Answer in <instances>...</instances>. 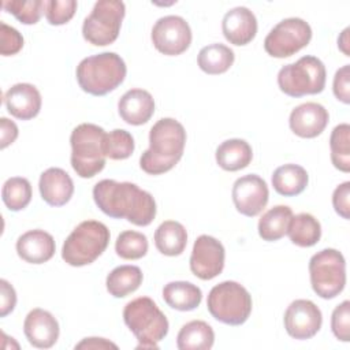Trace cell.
<instances>
[{"label":"cell","mask_w":350,"mask_h":350,"mask_svg":"<svg viewBox=\"0 0 350 350\" xmlns=\"http://www.w3.org/2000/svg\"><path fill=\"white\" fill-rule=\"evenodd\" d=\"M287 234L294 245L299 247H310L321 238V224L310 213H298L291 217Z\"/></svg>","instance_id":"obj_30"},{"label":"cell","mask_w":350,"mask_h":350,"mask_svg":"<svg viewBox=\"0 0 350 350\" xmlns=\"http://www.w3.org/2000/svg\"><path fill=\"white\" fill-rule=\"evenodd\" d=\"M75 349H118V346L104 338H85L75 345Z\"/></svg>","instance_id":"obj_44"},{"label":"cell","mask_w":350,"mask_h":350,"mask_svg":"<svg viewBox=\"0 0 350 350\" xmlns=\"http://www.w3.org/2000/svg\"><path fill=\"white\" fill-rule=\"evenodd\" d=\"M150 38L160 53L178 56L189 49L193 36L189 23L182 16L167 15L153 25Z\"/></svg>","instance_id":"obj_12"},{"label":"cell","mask_w":350,"mask_h":350,"mask_svg":"<svg viewBox=\"0 0 350 350\" xmlns=\"http://www.w3.org/2000/svg\"><path fill=\"white\" fill-rule=\"evenodd\" d=\"M31 196V185L26 178L22 176L8 178L1 189L3 202L12 212L25 209L30 204Z\"/></svg>","instance_id":"obj_32"},{"label":"cell","mask_w":350,"mask_h":350,"mask_svg":"<svg viewBox=\"0 0 350 350\" xmlns=\"http://www.w3.org/2000/svg\"><path fill=\"white\" fill-rule=\"evenodd\" d=\"M156 249L170 257L179 256L187 245V232L182 223L175 220L163 221L154 231Z\"/></svg>","instance_id":"obj_26"},{"label":"cell","mask_w":350,"mask_h":350,"mask_svg":"<svg viewBox=\"0 0 350 350\" xmlns=\"http://www.w3.org/2000/svg\"><path fill=\"white\" fill-rule=\"evenodd\" d=\"M148 238L145 234L127 230L118 235L115 252L123 260H138L148 253Z\"/></svg>","instance_id":"obj_35"},{"label":"cell","mask_w":350,"mask_h":350,"mask_svg":"<svg viewBox=\"0 0 350 350\" xmlns=\"http://www.w3.org/2000/svg\"><path fill=\"white\" fill-rule=\"evenodd\" d=\"M104 137V129L93 123H81L71 131V167L78 176L93 178L105 167Z\"/></svg>","instance_id":"obj_6"},{"label":"cell","mask_w":350,"mask_h":350,"mask_svg":"<svg viewBox=\"0 0 350 350\" xmlns=\"http://www.w3.org/2000/svg\"><path fill=\"white\" fill-rule=\"evenodd\" d=\"M216 163L224 171H239L246 168L253 159V150L249 142L241 138H231L223 141L216 148Z\"/></svg>","instance_id":"obj_23"},{"label":"cell","mask_w":350,"mask_h":350,"mask_svg":"<svg viewBox=\"0 0 350 350\" xmlns=\"http://www.w3.org/2000/svg\"><path fill=\"white\" fill-rule=\"evenodd\" d=\"M235 59L234 51L220 42H215L211 45L204 46L197 57L198 67L209 74V75H219L230 70Z\"/></svg>","instance_id":"obj_31"},{"label":"cell","mask_w":350,"mask_h":350,"mask_svg":"<svg viewBox=\"0 0 350 350\" xmlns=\"http://www.w3.org/2000/svg\"><path fill=\"white\" fill-rule=\"evenodd\" d=\"M56 250L53 237L44 230H30L16 241L18 256L30 264H44L49 261Z\"/></svg>","instance_id":"obj_21"},{"label":"cell","mask_w":350,"mask_h":350,"mask_svg":"<svg viewBox=\"0 0 350 350\" xmlns=\"http://www.w3.org/2000/svg\"><path fill=\"white\" fill-rule=\"evenodd\" d=\"M108 227L97 220L81 221L66 238L62 258L71 267H83L94 262L109 243Z\"/></svg>","instance_id":"obj_5"},{"label":"cell","mask_w":350,"mask_h":350,"mask_svg":"<svg viewBox=\"0 0 350 350\" xmlns=\"http://www.w3.org/2000/svg\"><path fill=\"white\" fill-rule=\"evenodd\" d=\"M16 305V293L14 287L5 280H0V316L5 317L10 314Z\"/></svg>","instance_id":"obj_42"},{"label":"cell","mask_w":350,"mask_h":350,"mask_svg":"<svg viewBox=\"0 0 350 350\" xmlns=\"http://www.w3.org/2000/svg\"><path fill=\"white\" fill-rule=\"evenodd\" d=\"M118 112L127 124L141 126L153 116L154 100L148 90L130 89L119 98Z\"/></svg>","instance_id":"obj_22"},{"label":"cell","mask_w":350,"mask_h":350,"mask_svg":"<svg viewBox=\"0 0 350 350\" xmlns=\"http://www.w3.org/2000/svg\"><path fill=\"white\" fill-rule=\"evenodd\" d=\"M38 189L41 198L48 205L63 206L74 194V182L64 170L51 167L41 174Z\"/></svg>","instance_id":"obj_20"},{"label":"cell","mask_w":350,"mask_h":350,"mask_svg":"<svg viewBox=\"0 0 350 350\" xmlns=\"http://www.w3.org/2000/svg\"><path fill=\"white\" fill-rule=\"evenodd\" d=\"M332 90L335 97L343 104L350 103V66H342L334 75Z\"/></svg>","instance_id":"obj_40"},{"label":"cell","mask_w":350,"mask_h":350,"mask_svg":"<svg viewBox=\"0 0 350 350\" xmlns=\"http://www.w3.org/2000/svg\"><path fill=\"white\" fill-rule=\"evenodd\" d=\"M23 48L22 34L7 23H0V53L3 56L16 55Z\"/></svg>","instance_id":"obj_39"},{"label":"cell","mask_w":350,"mask_h":350,"mask_svg":"<svg viewBox=\"0 0 350 350\" xmlns=\"http://www.w3.org/2000/svg\"><path fill=\"white\" fill-rule=\"evenodd\" d=\"M206 308L217 321L232 327L241 325L252 313V295L241 283L224 280L209 291Z\"/></svg>","instance_id":"obj_7"},{"label":"cell","mask_w":350,"mask_h":350,"mask_svg":"<svg viewBox=\"0 0 350 350\" xmlns=\"http://www.w3.org/2000/svg\"><path fill=\"white\" fill-rule=\"evenodd\" d=\"M331 329L338 340H350V302L347 299L335 306L331 314Z\"/></svg>","instance_id":"obj_38"},{"label":"cell","mask_w":350,"mask_h":350,"mask_svg":"<svg viewBox=\"0 0 350 350\" xmlns=\"http://www.w3.org/2000/svg\"><path fill=\"white\" fill-rule=\"evenodd\" d=\"M329 120L328 111L319 103H304L295 107L288 118L291 131L301 138L320 135Z\"/></svg>","instance_id":"obj_17"},{"label":"cell","mask_w":350,"mask_h":350,"mask_svg":"<svg viewBox=\"0 0 350 350\" xmlns=\"http://www.w3.org/2000/svg\"><path fill=\"white\" fill-rule=\"evenodd\" d=\"M349 31L350 29L346 27L342 34L338 37V46L339 49L346 55V56H350V52H349Z\"/></svg>","instance_id":"obj_45"},{"label":"cell","mask_w":350,"mask_h":350,"mask_svg":"<svg viewBox=\"0 0 350 350\" xmlns=\"http://www.w3.org/2000/svg\"><path fill=\"white\" fill-rule=\"evenodd\" d=\"M287 334L298 340L313 338L321 328L323 314L319 306L309 299L293 301L283 317Z\"/></svg>","instance_id":"obj_15"},{"label":"cell","mask_w":350,"mask_h":350,"mask_svg":"<svg viewBox=\"0 0 350 350\" xmlns=\"http://www.w3.org/2000/svg\"><path fill=\"white\" fill-rule=\"evenodd\" d=\"M123 320L139 342L137 349H157L168 334V320L149 297H138L126 304Z\"/></svg>","instance_id":"obj_4"},{"label":"cell","mask_w":350,"mask_h":350,"mask_svg":"<svg viewBox=\"0 0 350 350\" xmlns=\"http://www.w3.org/2000/svg\"><path fill=\"white\" fill-rule=\"evenodd\" d=\"M226 250L220 241L211 235H200L193 245L190 271L201 280H211L224 268Z\"/></svg>","instance_id":"obj_13"},{"label":"cell","mask_w":350,"mask_h":350,"mask_svg":"<svg viewBox=\"0 0 350 350\" xmlns=\"http://www.w3.org/2000/svg\"><path fill=\"white\" fill-rule=\"evenodd\" d=\"M134 148V138L129 131L123 129H115L109 133H105L103 141V152L105 157L111 160H124L133 154Z\"/></svg>","instance_id":"obj_34"},{"label":"cell","mask_w":350,"mask_h":350,"mask_svg":"<svg viewBox=\"0 0 350 350\" xmlns=\"http://www.w3.org/2000/svg\"><path fill=\"white\" fill-rule=\"evenodd\" d=\"M163 299L175 310L190 312L200 306L202 301V291L198 286L190 282H170L163 288Z\"/></svg>","instance_id":"obj_24"},{"label":"cell","mask_w":350,"mask_h":350,"mask_svg":"<svg viewBox=\"0 0 350 350\" xmlns=\"http://www.w3.org/2000/svg\"><path fill=\"white\" fill-rule=\"evenodd\" d=\"M293 211L287 205H276L267 211L258 220V235L262 241L275 242L287 234Z\"/></svg>","instance_id":"obj_29"},{"label":"cell","mask_w":350,"mask_h":350,"mask_svg":"<svg viewBox=\"0 0 350 350\" xmlns=\"http://www.w3.org/2000/svg\"><path fill=\"white\" fill-rule=\"evenodd\" d=\"M77 7L75 0H48L45 1L44 14L49 25L60 26L72 19Z\"/></svg>","instance_id":"obj_37"},{"label":"cell","mask_w":350,"mask_h":350,"mask_svg":"<svg viewBox=\"0 0 350 350\" xmlns=\"http://www.w3.org/2000/svg\"><path fill=\"white\" fill-rule=\"evenodd\" d=\"M186 130L176 119L163 118L149 131V148L139 157V167L149 175L171 171L183 156Z\"/></svg>","instance_id":"obj_2"},{"label":"cell","mask_w":350,"mask_h":350,"mask_svg":"<svg viewBox=\"0 0 350 350\" xmlns=\"http://www.w3.org/2000/svg\"><path fill=\"white\" fill-rule=\"evenodd\" d=\"M331 161L342 172L350 171V126L340 123L334 127L329 137Z\"/></svg>","instance_id":"obj_33"},{"label":"cell","mask_w":350,"mask_h":350,"mask_svg":"<svg viewBox=\"0 0 350 350\" xmlns=\"http://www.w3.org/2000/svg\"><path fill=\"white\" fill-rule=\"evenodd\" d=\"M18 126L7 119V118H1L0 119V148L5 149L7 146H10L11 144H14V141L18 138Z\"/></svg>","instance_id":"obj_43"},{"label":"cell","mask_w":350,"mask_h":350,"mask_svg":"<svg viewBox=\"0 0 350 350\" xmlns=\"http://www.w3.org/2000/svg\"><path fill=\"white\" fill-rule=\"evenodd\" d=\"M124 60L115 52H103L85 57L77 66L79 88L92 96H105L120 86L126 78Z\"/></svg>","instance_id":"obj_3"},{"label":"cell","mask_w":350,"mask_h":350,"mask_svg":"<svg viewBox=\"0 0 350 350\" xmlns=\"http://www.w3.org/2000/svg\"><path fill=\"white\" fill-rule=\"evenodd\" d=\"M312 40L310 25L301 18H286L275 25L264 40L265 52L278 59L293 56Z\"/></svg>","instance_id":"obj_11"},{"label":"cell","mask_w":350,"mask_h":350,"mask_svg":"<svg viewBox=\"0 0 350 350\" xmlns=\"http://www.w3.org/2000/svg\"><path fill=\"white\" fill-rule=\"evenodd\" d=\"M3 8L23 25H36L45 8L42 0H5Z\"/></svg>","instance_id":"obj_36"},{"label":"cell","mask_w":350,"mask_h":350,"mask_svg":"<svg viewBox=\"0 0 350 350\" xmlns=\"http://www.w3.org/2000/svg\"><path fill=\"white\" fill-rule=\"evenodd\" d=\"M231 196L232 202L241 215L254 217L267 206L269 190L267 182L261 176L249 174L238 178L234 182Z\"/></svg>","instance_id":"obj_14"},{"label":"cell","mask_w":350,"mask_h":350,"mask_svg":"<svg viewBox=\"0 0 350 350\" xmlns=\"http://www.w3.org/2000/svg\"><path fill=\"white\" fill-rule=\"evenodd\" d=\"M309 276L313 291L323 299H332L346 286V261L336 249H323L309 260Z\"/></svg>","instance_id":"obj_9"},{"label":"cell","mask_w":350,"mask_h":350,"mask_svg":"<svg viewBox=\"0 0 350 350\" xmlns=\"http://www.w3.org/2000/svg\"><path fill=\"white\" fill-rule=\"evenodd\" d=\"M325 66L316 56H302L283 66L278 72L279 89L290 97L319 94L325 88Z\"/></svg>","instance_id":"obj_8"},{"label":"cell","mask_w":350,"mask_h":350,"mask_svg":"<svg viewBox=\"0 0 350 350\" xmlns=\"http://www.w3.org/2000/svg\"><path fill=\"white\" fill-rule=\"evenodd\" d=\"M126 5L119 0H98L82 25L83 38L96 46H105L116 41Z\"/></svg>","instance_id":"obj_10"},{"label":"cell","mask_w":350,"mask_h":350,"mask_svg":"<svg viewBox=\"0 0 350 350\" xmlns=\"http://www.w3.org/2000/svg\"><path fill=\"white\" fill-rule=\"evenodd\" d=\"M23 332L31 346L37 349H49L57 342L60 328L51 312L36 308L25 317Z\"/></svg>","instance_id":"obj_16"},{"label":"cell","mask_w":350,"mask_h":350,"mask_svg":"<svg viewBox=\"0 0 350 350\" xmlns=\"http://www.w3.org/2000/svg\"><path fill=\"white\" fill-rule=\"evenodd\" d=\"M332 205L335 212L342 219L350 217V182L346 180L336 186V189L332 193Z\"/></svg>","instance_id":"obj_41"},{"label":"cell","mask_w":350,"mask_h":350,"mask_svg":"<svg viewBox=\"0 0 350 350\" xmlns=\"http://www.w3.org/2000/svg\"><path fill=\"white\" fill-rule=\"evenodd\" d=\"M215 342L212 327L202 320L186 323L178 332L176 347L179 350H209Z\"/></svg>","instance_id":"obj_28"},{"label":"cell","mask_w":350,"mask_h":350,"mask_svg":"<svg viewBox=\"0 0 350 350\" xmlns=\"http://www.w3.org/2000/svg\"><path fill=\"white\" fill-rule=\"evenodd\" d=\"M93 200L107 216L126 219L139 227L149 226L156 217L153 196L131 182L103 179L93 187Z\"/></svg>","instance_id":"obj_1"},{"label":"cell","mask_w":350,"mask_h":350,"mask_svg":"<svg viewBox=\"0 0 350 350\" xmlns=\"http://www.w3.org/2000/svg\"><path fill=\"white\" fill-rule=\"evenodd\" d=\"M4 104L14 118L30 120L40 113L42 98L31 83H15L4 93Z\"/></svg>","instance_id":"obj_19"},{"label":"cell","mask_w":350,"mask_h":350,"mask_svg":"<svg viewBox=\"0 0 350 350\" xmlns=\"http://www.w3.org/2000/svg\"><path fill=\"white\" fill-rule=\"evenodd\" d=\"M144 275L137 265H119L113 268L105 280L107 291L113 298H124L139 288Z\"/></svg>","instance_id":"obj_27"},{"label":"cell","mask_w":350,"mask_h":350,"mask_svg":"<svg viewBox=\"0 0 350 350\" xmlns=\"http://www.w3.org/2000/svg\"><path fill=\"white\" fill-rule=\"evenodd\" d=\"M224 38L237 46L249 44L257 34V19L246 7H235L227 11L221 21Z\"/></svg>","instance_id":"obj_18"},{"label":"cell","mask_w":350,"mask_h":350,"mask_svg":"<svg viewBox=\"0 0 350 350\" xmlns=\"http://www.w3.org/2000/svg\"><path fill=\"white\" fill-rule=\"evenodd\" d=\"M309 182L306 170L298 164H284L278 167L272 174V186L275 191L284 197L301 194Z\"/></svg>","instance_id":"obj_25"}]
</instances>
